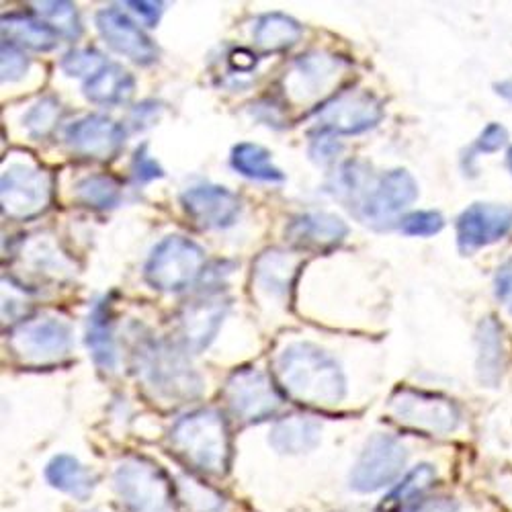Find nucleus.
<instances>
[{
    "label": "nucleus",
    "instance_id": "15",
    "mask_svg": "<svg viewBox=\"0 0 512 512\" xmlns=\"http://www.w3.org/2000/svg\"><path fill=\"white\" fill-rule=\"evenodd\" d=\"M455 230L459 252L465 256L474 254L512 232V207L494 203L469 205L457 218Z\"/></svg>",
    "mask_w": 512,
    "mask_h": 512
},
{
    "label": "nucleus",
    "instance_id": "20",
    "mask_svg": "<svg viewBox=\"0 0 512 512\" xmlns=\"http://www.w3.org/2000/svg\"><path fill=\"white\" fill-rule=\"evenodd\" d=\"M289 242L302 250H332L349 236V226L338 216L324 211H310L295 216L285 228Z\"/></svg>",
    "mask_w": 512,
    "mask_h": 512
},
{
    "label": "nucleus",
    "instance_id": "22",
    "mask_svg": "<svg viewBox=\"0 0 512 512\" xmlns=\"http://www.w3.org/2000/svg\"><path fill=\"white\" fill-rule=\"evenodd\" d=\"M320 433L318 422L304 416H287L273 426L269 443L277 453L302 455L320 445Z\"/></svg>",
    "mask_w": 512,
    "mask_h": 512
},
{
    "label": "nucleus",
    "instance_id": "18",
    "mask_svg": "<svg viewBox=\"0 0 512 512\" xmlns=\"http://www.w3.org/2000/svg\"><path fill=\"white\" fill-rule=\"evenodd\" d=\"M125 132L105 115H87L66 127V144L82 156L109 160L123 146Z\"/></svg>",
    "mask_w": 512,
    "mask_h": 512
},
{
    "label": "nucleus",
    "instance_id": "36",
    "mask_svg": "<svg viewBox=\"0 0 512 512\" xmlns=\"http://www.w3.org/2000/svg\"><path fill=\"white\" fill-rule=\"evenodd\" d=\"M107 62L103 60V56L95 50H74L68 52L60 66L68 76H93L99 68H103Z\"/></svg>",
    "mask_w": 512,
    "mask_h": 512
},
{
    "label": "nucleus",
    "instance_id": "3",
    "mask_svg": "<svg viewBox=\"0 0 512 512\" xmlns=\"http://www.w3.org/2000/svg\"><path fill=\"white\" fill-rule=\"evenodd\" d=\"M170 447L193 469L224 476L230 467L232 443L228 424L216 410H195L170 429Z\"/></svg>",
    "mask_w": 512,
    "mask_h": 512
},
{
    "label": "nucleus",
    "instance_id": "37",
    "mask_svg": "<svg viewBox=\"0 0 512 512\" xmlns=\"http://www.w3.org/2000/svg\"><path fill=\"white\" fill-rule=\"evenodd\" d=\"M27 70L29 58L25 56L23 48L3 39V54H0V74H3V82H17L27 74Z\"/></svg>",
    "mask_w": 512,
    "mask_h": 512
},
{
    "label": "nucleus",
    "instance_id": "29",
    "mask_svg": "<svg viewBox=\"0 0 512 512\" xmlns=\"http://www.w3.org/2000/svg\"><path fill=\"white\" fill-rule=\"evenodd\" d=\"M87 347L99 367H103V369L115 367L117 353H115V340H113V332H111L109 306L105 302L97 304L93 314L89 316Z\"/></svg>",
    "mask_w": 512,
    "mask_h": 512
},
{
    "label": "nucleus",
    "instance_id": "26",
    "mask_svg": "<svg viewBox=\"0 0 512 512\" xmlns=\"http://www.w3.org/2000/svg\"><path fill=\"white\" fill-rule=\"evenodd\" d=\"M273 154L259 146V144H250L242 142L232 148L230 164L246 179L252 181H261V183H283L285 175L273 164Z\"/></svg>",
    "mask_w": 512,
    "mask_h": 512
},
{
    "label": "nucleus",
    "instance_id": "8",
    "mask_svg": "<svg viewBox=\"0 0 512 512\" xmlns=\"http://www.w3.org/2000/svg\"><path fill=\"white\" fill-rule=\"evenodd\" d=\"M72 326L56 316H33L19 322L9 334L11 351L25 363H58L72 351Z\"/></svg>",
    "mask_w": 512,
    "mask_h": 512
},
{
    "label": "nucleus",
    "instance_id": "45",
    "mask_svg": "<svg viewBox=\"0 0 512 512\" xmlns=\"http://www.w3.org/2000/svg\"><path fill=\"white\" fill-rule=\"evenodd\" d=\"M494 91H496V95H500L504 101H508L512 105V78L496 82L494 84Z\"/></svg>",
    "mask_w": 512,
    "mask_h": 512
},
{
    "label": "nucleus",
    "instance_id": "5",
    "mask_svg": "<svg viewBox=\"0 0 512 512\" xmlns=\"http://www.w3.org/2000/svg\"><path fill=\"white\" fill-rule=\"evenodd\" d=\"M115 490L130 512H170L173 484L152 461L132 455L115 469Z\"/></svg>",
    "mask_w": 512,
    "mask_h": 512
},
{
    "label": "nucleus",
    "instance_id": "35",
    "mask_svg": "<svg viewBox=\"0 0 512 512\" xmlns=\"http://www.w3.org/2000/svg\"><path fill=\"white\" fill-rule=\"evenodd\" d=\"M445 228V218L439 211H412L400 222V230L412 238H431Z\"/></svg>",
    "mask_w": 512,
    "mask_h": 512
},
{
    "label": "nucleus",
    "instance_id": "1",
    "mask_svg": "<svg viewBox=\"0 0 512 512\" xmlns=\"http://www.w3.org/2000/svg\"><path fill=\"white\" fill-rule=\"evenodd\" d=\"M279 388L293 400L332 408L347 396V379L340 365L312 343H291L273 361Z\"/></svg>",
    "mask_w": 512,
    "mask_h": 512
},
{
    "label": "nucleus",
    "instance_id": "16",
    "mask_svg": "<svg viewBox=\"0 0 512 512\" xmlns=\"http://www.w3.org/2000/svg\"><path fill=\"white\" fill-rule=\"evenodd\" d=\"M187 216L203 230H226L236 224L242 203L236 193L220 185L191 187L181 195Z\"/></svg>",
    "mask_w": 512,
    "mask_h": 512
},
{
    "label": "nucleus",
    "instance_id": "30",
    "mask_svg": "<svg viewBox=\"0 0 512 512\" xmlns=\"http://www.w3.org/2000/svg\"><path fill=\"white\" fill-rule=\"evenodd\" d=\"M437 480V469L431 463H420L406 478L392 490L381 508L386 510H400L402 506H412L420 500V496L429 490Z\"/></svg>",
    "mask_w": 512,
    "mask_h": 512
},
{
    "label": "nucleus",
    "instance_id": "17",
    "mask_svg": "<svg viewBox=\"0 0 512 512\" xmlns=\"http://www.w3.org/2000/svg\"><path fill=\"white\" fill-rule=\"evenodd\" d=\"M95 23L101 37L107 41V46L117 54L142 66L158 60V48L152 44V39L119 9L111 7L99 11Z\"/></svg>",
    "mask_w": 512,
    "mask_h": 512
},
{
    "label": "nucleus",
    "instance_id": "10",
    "mask_svg": "<svg viewBox=\"0 0 512 512\" xmlns=\"http://www.w3.org/2000/svg\"><path fill=\"white\" fill-rule=\"evenodd\" d=\"M224 398L230 412L246 424L273 416L283 404L271 377L256 367L236 369L226 381Z\"/></svg>",
    "mask_w": 512,
    "mask_h": 512
},
{
    "label": "nucleus",
    "instance_id": "4",
    "mask_svg": "<svg viewBox=\"0 0 512 512\" xmlns=\"http://www.w3.org/2000/svg\"><path fill=\"white\" fill-rule=\"evenodd\" d=\"M418 199V183L404 168L373 177L363 197L351 209L355 218L373 230H392L402 213Z\"/></svg>",
    "mask_w": 512,
    "mask_h": 512
},
{
    "label": "nucleus",
    "instance_id": "27",
    "mask_svg": "<svg viewBox=\"0 0 512 512\" xmlns=\"http://www.w3.org/2000/svg\"><path fill=\"white\" fill-rule=\"evenodd\" d=\"M304 29L295 19L283 13H267L254 27V44L265 52H281L300 41Z\"/></svg>",
    "mask_w": 512,
    "mask_h": 512
},
{
    "label": "nucleus",
    "instance_id": "25",
    "mask_svg": "<svg viewBox=\"0 0 512 512\" xmlns=\"http://www.w3.org/2000/svg\"><path fill=\"white\" fill-rule=\"evenodd\" d=\"M3 35L11 44L35 52H50L58 46V33L48 23L27 15H5Z\"/></svg>",
    "mask_w": 512,
    "mask_h": 512
},
{
    "label": "nucleus",
    "instance_id": "43",
    "mask_svg": "<svg viewBox=\"0 0 512 512\" xmlns=\"http://www.w3.org/2000/svg\"><path fill=\"white\" fill-rule=\"evenodd\" d=\"M127 7L134 9V13H138L140 17H144L148 27H156L164 11V3H154V0L152 3H148V0H142V3H127Z\"/></svg>",
    "mask_w": 512,
    "mask_h": 512
},
{
    "label": "nucleus",
    "instance_id": "23",
    "mask_svg": "<svg viewBox=\"0 0 512 512\" xmlns=\"http://www.w3.org/2000/svg\"><path fill=\"white\" fill-rule=\"evenodd\" d=\"M21 261L31 269L29 273L54 277V279L68 277L74 271V265L68 259V254L62 252L50 236H35L23 242Z\"/></svg>",
    "mask_w": 512,
    "mask_h": 512
},
{
    "label": "nucleus",
    "instance_id": "42",
    "mask_svg": "<svg viewBox=\"0 0 512 512\" xmlns=\"http://www.w3.org/2000/svg\"><path fill=\"white\" fill-rule=\"evenodd\" d=\"M404 512H459V510H457V504L449 498H429V500L414 502Z\"/></svg>",
    "mask_w": 512,
    "mask_h": 512
},
{
    "label": "nucleus",
    "instance_id": "24",
    "mask_svg": "<svg viewBox=\"0 0 512 512\" xmlns=\"http://www.w3.org/2000/svg\"><path fill=\"white\" fill-rule=\"evenodd\" d=\"M506 365L502 330L494 318H486L478 330V377L482 386L496 388Z\"/></svg>",
    "mask_w": 512,
    "mask_h": 512
},
{
    "label": "nucleus",
    "instance_id": "14",
    "mask_svg": "<svg viewBox=\"0 0 512 512\" xmlns=\"http://www.w3.org/2000/svg\"><path fill=\"white\" fill-rule=\"evenodd\" d=\"M347 64L330 54L312 52L297 58L283 76V89L289 101L306 105L318 101L338 82Z\"/></svg>",
    "mask_w": 512,
    "mask_h": 512
},
{
    "label": "nucleus",
    "instance_id": "11",
    "mask_svg": "<svg viewBox=\"0 0 512 512\" xmlns=\"http://www.w3.org/2000/svg\"><path fill=\"white\" fill-rule=\"evenodd\" d=\"M406 461L408 451L396 437L373 435L353 467L351 488L361 494L386 488L402 476Z\"/></svg>",
    "mask_w": 512,
    "mask_h": 512
},
{
    "label": "nucleus",
    "instance_id": "44",
    "mask_svg": "<svg viewBox=\"0 0 512 512\" xmlns=\"http://www.w3.org/2000/svg\"><path fill=\"white\" fill-rule=\"evenodd\" d=\"M230 64L240 70V72H250L256 66V56L250 54L248 50H236L230 56Z\"/></svg>",
    "mask_w": 512,
    "mask_h": 512
},
{
    "label": "nucleus",
    "instance_id": "40",
    "mask_svg": "<svg viewBox=\"0 0 512 512\" xmlns=\"http://www.w3.org/2000/svg\"><path fill=\"white\" fill-rule=\"evenodd\" d=\"M132 173H134V179L138 183H150L154 179H162L164 177L160 164L148 154L146 146L136 150L134 162H132Z\"/></svg>",
    "mask_w": 512,
    "mask_h": 512
},
{
    "label": "nucleus",
    "instance_id": "13",
    "mask_svg": "<svg viewBox=\"0 0 512 512\" xmlns=\"http://www.w3.org/2000/svg\"><path fill=\"white\" fill-rule=\"evenodd\" d=\"M302 265L300 256L281 248L261 252L252 265V291L256 300L271 308H285Z\"/></svg>",
    "mask_w": 512,
    "mask_h": 512
},
{
    "label": "nucleus",
    "instance_id": "41",
    "mask_svg": "<svg viewBox=\"0 0 512 512\" xmlns=\"http://www.w3.org/2000/svg\"><path fill=\"white\" fill-rule=\"evenodd\" d=\"M496 300L512 314V259L506 261L494 277Z\"/></svg>",
    "mask_w": 512,
    "mask_h": 512
},
{
    "label": "nucleus",
    "instance_id": "32",
    "mask_svg": "<svg viewBox=\"0 0 512 512\" xmlns=\"http://www.w3.org/2000/svg\"><path fill=\"white\" fill-rule=\"evenodd\" d=\"M35 13L44 19L58 35H64L68 39H76L82 31L80 19L76 13V7L66 0H46V3H33Z\"/></svg>",
    "mask_w": 512,
    "mask_h": 512
},
{
    "label": "nucleus",
    "instance_id": "2",
    "mask_svg": "<svg viewBox=\"0 0 512 512\" xmlns=\"http://www.w3.org/2000/svg\"><path fill=\"white\" fill-rule=\"evenodd\" d=\"M136 371L152 400L164 406H181L203 392V381L177 347L150 340L136 353Z\"/></svg>",
    "mask_w": 512,
    "mask_h": 512
},
{
    "label": "nucleus",
    "instance_id": "31",
    "mask_svg": "<svg viewBox=\"0 0 512 512\" xmlns=\"http://www.w3.org/2000/svg\"><path fill=\"white\" fill-rule=\"evenodd\" d=\"M76 199L93 209H113L121 201V185L109 175L84 177L74 187Z\"/></svg>",
    "mask_w": 512,
    "mask_h": 512
},
{
    "label": "nucleus",
    "instance_id": "19",
    "mask_svg": "<svg viewBox=\"0 0 512 512\" xmlns=\"http://www.w3.org/2000/svg\"><path fill=\"white\" fill-rule=\"evenodd\" d=\"M228 308V300H224L220 295H207L185 306L179 318L185 351L201 353L203 349H207L211 345V340L218 336L226 320Z\"/></svg>",
    "mask_w": 512,
    "mask_h": 512
},
{
    "label": "nucleus",
    "instance_id": "28",
    "mask_svg": "<svg viewBox=\"0 0 512 512\" xmlns=\"http://www.w3.org/2000/svg\"><path fill=\"white\" fill-rule=\"evenodd\" d=\"M46 478L54 488H58L78 500L89 498V494L93 492V486H95V480H93L89 469L70 455L54 457L46 467Z\"/></svg>",
    "mask_w": 512,
    "mask_h": 512
},
{
    "label": "nucleus",
    "instance_id": "33",
    "mask_svg": "<svg viewBox=\"0 0 512 512\" xmlns=\"http://www.w3.org/2000/svg\"><path fill=\"white\" fill-rule=\"evenodd\" d=\"M60 113H62V107H60L58 99H54V97L39 99L23 117V123L27 127L29 136L35 140L50 136L60 119Z\"/></svg>",
    "mask_w": 512,
    "mask_h": 512
},
{
    "label": "nucleus",
    "instance_id": "38",
    "mask_svg": "<svg viewBox=\"0 0 512 512\" xmlns=\"http://www.w3.org/2000/svg\"><path fill=\"white\" fill-rule=\"evenodd\" d=\"M508 142L506 127L500 123H490L484 127V132L476 140V144L469 150V160H474L476 154H494L500 148H504Z\"/></svg>",
    "mask_w": 512,
    "mask_h": 512
},
{
    "label": "nucleus",
    "instance_id": "46",
    "mask_svg": "<svg viewBox=\"0 0 512 512\" xmlns=\"http://www.w3.org/2000/svg\"><path fill=\"white\" fill-rule=\"evenodd\" d=\"M506 160H508V168H510V173H512V148L508 150V158Z\"/></svg>",
    "mask_w": 512,
    "mask_h": 512
},
{
    "label": "nucleus",
    "instance_id": "34",
    "mask_svg": "<svg viewBox=\"0 0 512 512\" xmlns=\"http://www.w3.org/2000/svg\"><path fill=\"white\" fill-rule=\"evenodd\" d=\"M179 504L187 512H218L224 500L209 488L193 480L179 482Z\"/></svg>",
    "mask_w": 512,
    "mask_h": 512
},
{
    "label": "nucleus",
    "instance_id": "12",
    "mask_svg": "<svg viewBox=\"0 0 512 512\" xmlns=\"http://www.w3.org/2000/svg\"><path fill=\"white\" fill-rule=\"evenodd\" d=\"M383 119L381 101L369 91H343L316 111L318 130L334 136H357Z\"/></svg>",
    "mask_w": 512,
    "mask_h": 512
},
{
    "label": "nucleus",
    "instance_id": "39",
    "mask_svg": "<svg viewBox=\"0 0 512 512\" xmlns=\"http://www.w3.org/2000/svg\"><path fill=\"white\" fill-rule=\"evenodd\" d=\"M340 152H343V144L334 140V134L326 130H316L310 136V158L318 164L332 162Z\"/></svg>",
    "mask_w": 512,
    "mask_h": 512
},
{
    "label": "nucleus",
    "instance_id": "7",
    "mask_svg": "<svg viewBox=\"0 0 512 512\" xmlns=\"http://www.w3.org/2000/svg\"><path fill=\"white\" fill-rule=\"evenodd\" d=\"M388 406L396 422L426 435H451L461 422V412L453 400L424 390L398 388Z\"/></svg>",
    "mask_w": 512,
    "mask_h": 512
},
{
    "label": "nucleus",
    "instance_id": "9",
    "mask_svg": "<svg viewBox=\"0 0 512 512\" xmlns=\"http://www.w3.org/2000/svg\"><path fill=\"white\" fill-rule=\"evenodd\" d=\"M0 201L5 216L29 220L46 211L52 201V177L33 162H13L0 179Z\"/></svg>",
    "mask_w": 512,
    "mask_h": 512
},
{
    "label": "nucleus",
    "instance_id": "21",
    "mask_svg": "<svg viewBox=\"0 0 512 512\" xmlns=\"http://www.w3.org/2000/svg\"><path fill=\"white\" fill-rule=\"evenodd\" d=\"M134 89L136 80L130 72L123 70L119 64H105L91 78H87L82 93L91 103L115 107L130 101Z\"/></svg>",
    "mask_w": 512,
    "mask_h": 512
},
{
    "label": "nucleus",
    "instance_id": "6",
    "mask_svg": "<svg viewBox=\"0 0 512 512\" xmlns=\"http://www.w3.org/2000/svg\"><path fill=\"white\" fill-rule=\"evenodd\" d=\"M205 265V252L185 236H166L150 254L144 279L158 291L177 293L193 285Z\"/></svg>",
    "mask_w": 512,
    "mask_h": 512
}]
</instances>
